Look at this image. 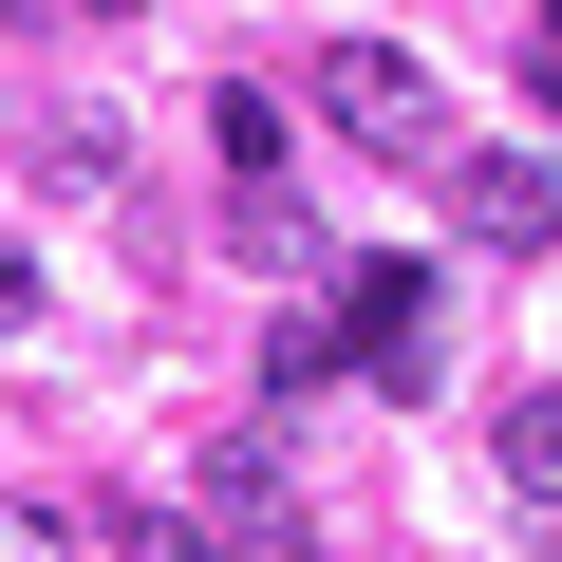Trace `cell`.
Here are the masks:
<instances>
[{
	"label": "cell",
	"mask_w": 562,
	"mask_h": 562,
	"mask_svg": "<svg viewBox=\"0 0 562 562\" xmlns=\"http://www.w3.org/2000/svg\"><path fill=\"white\" fill-rule=\"evenodd\" d=\"M301 94H319V132H338V150H375V169H431V150H450V94H431V57H394V38H338V57H301Z\"/></svg>",
	"instance_id": "1"
},
{
	"label": "cell",
	"mask_w": 562,
	"mask_h": 562,
	"mask_svg": "<svg viewBox=\"0 0 562 562\" xmlns=\"http://www.w3.org/2000/svg\"><path fill=\"white\" fill-rule=\"evenodd\" d=\"M338 357H357L375 394H431V281H413V262H357V281H338Z\"/></svg>",
	"instance_id": "2"
},
{
	"label": "cell",
	"mask_w": 562,
	"mask_h": 562,
	"mask_svg": "<svg viewBox=\"0 0 562 562\" xmlns=\"http://www.w3.org/2000/svg\"><path fill=\"white\" fill-rule=\"evenodd\" d=\"M450 206H469V244H487V262H543V244H562V188H543L525 150H469V169H450Z\"/></svg>",
	"instance_id": "3"
},
{
	"label": "cell",
	"mask_w": 562,
	"mask_h": 562,
	"mask_svg": "<svg viewBox=\"0 0 562 562\" xmlns=\"http://www.w3.org/2000/svg\"><path fill=\"white\" fill-rule=\"evenodd\" d=\"M225 244H244V262H319V206L281 188V169H244V206H225Z\"/></svg>",
	"instance_id": "4"
},
{
	"label": "cell",
	"mask_w": 562,
	"mask_h": 562,
	"mask_svg": "<svg viewBox=\"0 0 562 562\" xmlns=\"http://www.w3.org/2000/svg\"><path fill=\"white\" fill-rule=\"evenodd\" d=\"M487 450H506V487H525V506H562V375H543V394H506V431H487Z\"/></svg>",
	"instance_id": "5"
},
{
	"label": "cell",
	"mask_w": 562,
	"mask_h": 562,
	"mask_svg": "<svg viewBox=\"0 0 562 562\" xmlns=\"http://www.w3.org/2000/svg\"><path fill=\"white\" fill-rule=\"evenodd\" d=\"M0 562H76V525L57 506H0Z\"/></svg>",
	"instance_id": "6"
},
{
	"label": "cell",
	"mask_w": 562,
	"mask_h": 562,
	"mask_svg": "<svg viewBox=\"0 0 562 562\" xmlns=\"http://www.w3.org/2000/svg\"><path fill=\"white\" fill-rule=\"evenodd\" d=\"M525 76H543V113H562V0H543V20H525Z\"/></svg>",
	"instance_id": "7"
},
{
	"label": "cell",
	"mask_w": 562,
	"mask_h": 562,
	"mask_svg": "<svg viewBox=\"0 0 562 562\" xmlns=\"http://www.w3.org/2000/svg\"><path fill=\"white\" fill-rule=\"evenodd\" d=\"M20 319H38V262H20V244H0V338H20Z\"/></svg>",
	"instance_id": "8"
},
{
	"label": "cell",
	"mask_w": 562,
	"mask_h": 562,
	"mask_svg": "<svg viewBox=\"0 0 562 562\" xmlns=\"http://www.w3.org/2000/svg\"><path fill=\"white\" fill-rule=\"evenodd\" d=\"M150 562H225V543H206V525H150Z\"/></svg>",
	"instance_id": "9"
},
{
	"label": "cell",
	"mask_w": 562,
	"mask_h": 562,
	"mask_svg": "<svg viewBox=\"0 0 562 562\" xmlns=\"http://www.w3.org/2000/svg\"><path fill=\"white\" fill-rule=\"evenodd\" d=\"M76 20H132V0H76Z\"/></svg>",
	"instance_id": "10"
}]
</instances>
